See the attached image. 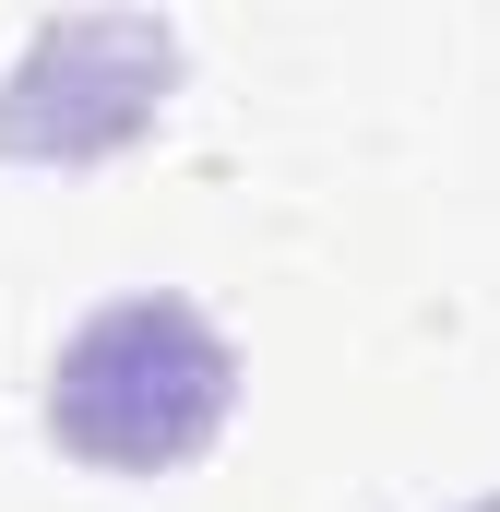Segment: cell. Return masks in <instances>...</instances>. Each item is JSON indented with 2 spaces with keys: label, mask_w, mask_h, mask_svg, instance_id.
Masks as SVG:
<instances>
[{
  "label": "cell",
  "mask_w": 500,
  "mask_h": 512,
  "mask_svg": "<svg viewBox=\"0 0 500 512\" xmlns=\"http://www.w3.org/2000/svg\"><path fill=\"white\" fill-rule=\"evenodd\" d=\"M239 405V346L179 298V286H131L96 322L60 334L48 358V441L96 477H167L191 465Z\"/></svg>",
  "instance_id": "6da1fadb"
},
{
  "label": "cell",
  "mask_w": 500,
  "mask_h": 512,
  "mask_svg": "<svg viewBox=\"0 0 500 512\" xmlns=\"http://www.w3.org/2000/svg\"><path fill=\"white\" fill-rule=\"evenodd\" d=\"M167 84H179V24L167 12H60L0 72V155L96 167V155L155 131Z\"/></svg>",
  "instance_id": "7a4b0ae2"
},
{
  "label": "cell",
  "mask_w": 500,
  "mask_h": 512,
  "mask_svg": "<svg viewBox=\"0 0 500 512\" xmlns=\"http://www.w3.org/2000/svg\"><path fill=\"white\" fill-rule=\"evenodd\" d=\"M465 512H500V489H489V501H465Z\"/></svg>",
  "instance_id": "3957f363"
}]
</instances>
